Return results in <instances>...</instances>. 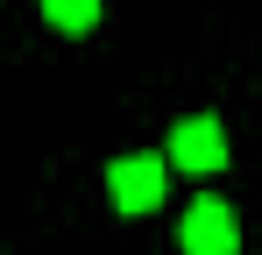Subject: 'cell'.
Instances as JSON below:
<instances>
[{"mask_svg":"<svg viewBox=\"0 0 262 255\" xmlns=\"http://www.w3.org/2000/svg\"><path fill=\"white\" fill-rule=\"evenodd\" d=\"M170 156L163 149H128V156H114L106 163V206L128 213V220H142V213H156L163 199H170Z\"/></svg>","mask_w":262,"mask_h":255,"instance_id":"1","label":"cell"},{"mask_svg":"<svg viewBox=\"0 0 262 255\" xmlns=\"http://www.w3.org/2000/svg\"><path fill=\"white\" fill-rule=\"evenodd\" d=\"M177 248L184 255H241V213L227 206L220 192H199L191 206L177 213Z\"/></svg>","mask_w":262,"mask_h":255,"instance_id":"3","label":"cell"},{"mask_svg":"<svg viewBox=\"0 0 262 255\" xmlns=\"http://www.w3.org/2000/svg\"><path fill=\"white\" fill-rule=\"evenodd\" d=\"M36 7H43V22L57 36H92L99 14H106V0H36Z\"/></svg>","mask_w":262,"mask_h":255,"instance_id":"4","label":"cell"},{"mask_svg":"<svg viewBox=\"0 0 262 255\" xmlns=\"http://www.w3.org/2000/svg\"><path fill=\"white\" fill-rule=\"evenodd\" d=\"M163 156H170L177 177H220V170H227V128H220V114H184V121H170Z\"/></svg>","mask_w":262,"mask_h":255,"instance_id":"2","label":"cell"}]
</instances>
